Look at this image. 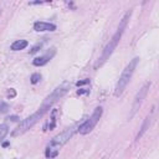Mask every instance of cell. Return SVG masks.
Here are the masks:
<instances>
[{
  "instance_id": "cell-1",
  "label": "cell",
  "mask_w": 159,
  "mask_h": 159,
  "mask_svg": "<svg viewBox=\"0 0 159 159\" xmlns=\"http://www.w3.org/2000/svg\"><path fill=\"white\" fill-rule=\"evenodd\" d=\"M76 131H78L77 124L66 128L65 131H62L61 133L55 135V137L50 141V143L46 146V149H45V157H46L47 159H52V158L57 157L61 148L74 137V134H75Z\"/></svg>"
},
{
  "instance_id": "cell-2",
  "label": "cell",
  "mask_w": 159,
  "mask_h": 159,
  "mask_svg": "<svg viewBox=\"0 0 159 159\" xmlns=\"http://www.w3.org/2000/svg\"><path fill=\"white\" fill-rule=\"evenodd\" d=\"M131 15H132V10H129V11H127V13L124 14V16L122 17V20H121V22H119V26H118V29H117V32L113 35V37H112V39L109 40V42L106 45V47H104V50H103L101 57L98 59V61H97L96 65H95V69H98L100 66H102V65L109 59V56L113 54V51L116 50L117 45H118V42H119V40H121L123 32H124V29L127 28V24H128V21H129V19H131Z\"/></svg>"
},
{
  "instance_id": "cell-3",
  "label": "cell",
  "mask_w": 159,
  "mask_h": 159,
  "mask_svg": "<svg viewBox=\"0 0 159 159\" xmlns=\"http://www.w3.org/2000/svg\"><path fill=\"white\" fill-rule=\"evenodd\" d=\"M47 111H49L47 107H45L44 104H41L40 108H39L35 113H32L31 116H29L28 118H25L22 122H20V124L11 132V135H13V137H19V135H21V134H24L25 132H28L30 128H32V127L44 117V115H45V113H46Z\"/></svg>"
},
{
  "instance_id": "cell-4",
  "label": "cell",
  "mask_w": 159,
  "mask_h": 159,
  "mask_svg": "<svg viewBox=\"0 0 159 159\" xmlns=\"http://www.w3.org/2000/svg\"><path fill=\"white\" fill-rule=\"evenodd\" d=\"M139 62V59L138 57H134L127 66H126V69L123 70V72L119 76V80L117 82V86H116V89H115V96L116 97H119L122 93H123V91L126 89L127 85L129 83L133 74H134V70H135V67H137Z\"/></svg>"
},
{
  "instance_id": "cell-5",
  "label": "cell",
  "mask_w": 159,
  "mask_h": 159,
  "mask_svg": "<svg viewBox=\"0 0 159 159\" xmlns=\"http://www.w3.org/2000/svg\"><path fill=\"white\" fill-rule=\"evenodd\" d=\"M102 113H103L102 107H97V108L93 111L92 116L88 117L82 124L78 126V132H80V134L85 135V134H88L91 131H92V129L96 127V124L98 123V121L101 119Z\"/></svg>"
},
{
  "instance_id": "cell-6",
  "label": "cell",
  "mask_w": 159,
  "mask_h": 159,
  "mask_svg": "<svg viewBox=\"0 0 159 159\" xmlns=\"http://www.w3.org/2000/svg\"><path fill=\"white\" fill-rule=\"evenodd\" d=\"M70 89V82H63V83H61L59 87H56L52 92L44 100V102H42V104L44 106H46L47 108H51L61 97H63L66 93H67V91Z\"/></svg>"
},
{
  "instance_id": "cell-7",
  "label": "cell",
  "mask_w": 159,
  "mask_h": 159,
  "mask_svg": "<svg viewBox=\"0 0 159 159\" xmlns=\"http://www.w3.org/2000/svg\"><path fill=\"white\" fill-rule=\"evenodd\" d=\"M149 87H150V82H147V83L139 89V92L135 95V98H134V102H133V106H132V112H131V115H129V119L133 118L135 113L138 112V109H139V107H141L143 100L146 98V96H147V93H148Z\"/></svg>"
},
{
  "instance_id": "cell-8",
  "label": "cell",
  "mask_w": 159,
  "mask_h": 159,
  "mask_svg": "<svg viewBox=\"0 0 159 159\" xmlns=\"http://www.w3.org/2000/svg\"><path fill=\"white\" fill-rule=\"evenodd\" d=\"M57 116H59V112L57 109H52L51 111V115H50V118L44 123V132H49V131H52L55 127H56V122H57Z\"/></svg>"
},
{
  "instance_id": "cell-9",
  "label": "cell",
  "mask_w": 159,
  "mask_h": 159,
  "mask_svg": "<svg viewBox=\"0 0 159 159\" xmlns=\"http://www.w3.org/2000/svg\"><path fill=\"white\" fill-rule=\"evenodd\" d=\"M34 30L37 32H44V31H55L56 25L52 22H45V21H36L34 24Z\"/></svg>"
},
{
  "instance_id": "cell-10",
  "label": "cell",
  "mask_w": 159,
  "mask_h": 159,
  "mask_svg": "<svg viewBox=\"0 0 159 159\" xmlns=\"http://www.w3.org/2000/svg\"><path fill=\"white\" fill-rule=\"evenodd\" d=\"M55 52H56V51H55V49L52 47L50 51H47L44 56H40V57L34 59L32 65H34V66H44V65H46V63L55 56Z\"/></svg>"
},
{
  "instance_id": "cell-11",
  "label": "cell",
  "mask_w": 159,
  "mask_h": 159,
  "mask_svg": "<svg viewBox=\"0 0 159 159\" xmlns=\"http://www.w3.org/2000/svg\"><path fill=\"white\" fill-rule=\"evenodd\" d=\"M152 121H153L152 115H150V116H148V117L146 118V121H144V123H143V126H142V128H141V131H139V133H138V135H137V139L142 138V137H143V134H144V133L149 129V126H150Z\"/></svg>"
},
{
  "instance_id": "cell-12",
  "label": "cell",
  "mask_w": 159,
  "mask_h": 159,
  "mask_svg": "<svg viewBox=\"0 0 159 159\" xmlns=\"http://www.w3.org/2000/svg\"><path fill=\"white\" fill-rule=\"evenodd\" d=\"M29 45V42L26 40H17L11 45V50L13 51H20V50H24L26 46Z\"/></svg>"
},
{
  "instance_id": "cell-13",
  "label": "cell",
  "mask_w": 159,
  "mask_h": 159,
  "mask_svg": "<svg viewBox=\"0 0 159 159\" xmlns=\"http://www.w3.org/2000/svg\"><path fill=\"white\" fill-rule=\"evenodd\" d=\"M8 133H9V127L6 124H0V141L4 139Z\"/></svg>"
},
{
  "instance_id": "cell-14",
  "label": "cell",
  "mask_w": 159,
  "mask_h": 159,
  "mask_svg": "<svg viewBox=\"0 0 159 159\" xmlns=\"http://www.w3.org/2000/svg\"><path fill=\"white\" fill-rule=\"evenodd\" d=\"M30 80H31V83H34V85H35V83H37V82L41 80V75H40V74H34V75L31 76V78H30Z\"/></svg>"
},
{
  "instance_id": "cell-15",
  "label": "cell",
  "mask_w": 159,
  "mask_h": 159,
  "mask_svg": "<svg viewBox=\"0 0 159 159\" xmlns=\"http://www.w3.org/2000/svg\"><path fill=\"white\" fill-rule=\"evenodd\" d=\"M6 111H8V104H6L5 102H0V112L4 113V112H6Z\"/></svg>"
},
{
  "instance_id": "cell-16",
  "label": "cell",
  "mask_w": 159,
  "mask_h": 159,
  "mask_svg": "<svg viewBox=\"0 0 159 159\" xmlns=\"http://www.w3.org/2000/svg\"><path fill=\"white\" fill-rule=\"evenodd\" d=\"M41 46H42V44H37L36 46H34V47H32V50L30 51V54H35V52H37V51L41 49Z\"/></svg>"
},
{
  "instance_id": "cell-17",
  "label": "cell",
  "mask_w": 159,
  "mask_h": 159,
  "mask_svg": "<svg viewBox=\"0 0 159 159\" xmlns=\"http://www.w3.org/2000/svg\"><path fill=\"white\" fill-rule=\"evenodd\" d=\"M88 92H89L88 89H78V91H77V95H80V96H81V95H87Z\"/></svg>"
},
{
  "instance_id": "cell-18",
  "label": "cell",
  "mask_w": 159,
  "mask_h": 159,
  "mask_svg": "<svg viewBox=\"0 0 159 159\" xmlns=\"http://www.w3.org/2000/svg\"><path fill=\"white\" fill-rule=\"evenodd\" d=\"M86 83H89V80L86 78V80H83V81H78L76 85H77V86H83V85H86Z\"/></svg>"
},
{
  "instance_id": "cell-19",
  "label": "cell",
  "mask_w": 159,
  "mask_h": 159,
  "mask_svg": "<svg viewBox=\"0 0 159 159\" xmlns=\"http://www.w3.org/2000/svg\"><path fill=\"white\" fill-rule=\"evenodd\" d=\"M8 119L11 121V122H16V121H19V117L17 116H10V117H8Z\"/></svg>"
},
{
  "instance_id": "cell-20",
  "label": "cell",
  "mask_w": 159,
  "mask_h": 159,
  "mask_svg": "<svg viewBox=\"0 0 159 159\" xmlns=\"http://www.w3.org/2000/svg\"><path fill=\"white\" fill-rule=\"evenodd\" d=\"M8 146H9V142H5V143L3 144V147H8Z\"/></svg>"
}]
</instances>
